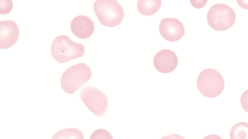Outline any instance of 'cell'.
<instances>
[{
	"label": "cell",
	"mask_w": 248,
	"mask_h": 139,
	"mask_svg": "<svg viewBox=\"0 0 248 139\" xmlns=\"http://www.w3.org/2000/svg\"><path fill=\"white\" fill-rule=\"evenodd\" d=\"M50 53L57 62L64 63L71 60L81 57L85 53V48L65 35L57 36L53 41Z\"/></svg>",
	"instance_id": "1"
},
{
	"label": "cell",
	"mask_w": 248,
	"mask_h": 139,
	"mask_svg": "<svg viewBox=\"0 0 248 139\" xmlns=\"http://www.w3.org/2000/svg\"><path fill=\"white\" fill-rule=\"evenodd\" d=\"M93 9L100 23L108 28L119 25L124 16L123 8L116 0H96Z\"/></svg>",
	"instance_id": "2"
},
{
	"label": "cell",
	"mask_w": 248,
	"mask_h": 139,
	"mask_svg": "<svg viewBox=\"0 0 248 139\" xmlns=\"http://www.w3.org/2000/svg\"><path fill=\"white\" fill-rule=\"evenodd\" d=\"M92 76V71L86 64L79 63L67 69L61 79V86L66 93L72 94L84 85Z\"/></svg>",
	"instance_id": "3"
},
{
	"label": "cell",
	"mask_w": 248,
	"mask_h": 139,
	"mask_svg": "<svg viewBox=\"0 0 248 139\" xmlns=\"http://www.w3.org/2000/svg\"><path fill=\"white\" fill-rule=\"evenodd\" d=\"M197 86L200 92L205 97H216L224 90V80L221 73L217 70L206 69L199 74Z\"/></svg>",
	"instance_id": "4"
},
{
	"label": "cell",
	"mask_w": 248,
	"mask_h": 139,
	"mask_svg": "<svg viewBox=\"0 0 248 139\" xmlns=\"http://www.w3.org/2000/svg\"><path fill=\"white\" fill-rule=\"evenodd\" d=\"M206 19L209 26L212 29L217 31H224L234 25L236 15L230 6L223 3H217L209 9Z\"/></svg>",
	"instance_id": "5"
},
{
	"label": "cell",
	"mask_w": 248,
	"mask_h": 139,
	"mask_svg": "<svg viewBox=\"0 0 248 139\" xmlns=\"http://www.w3.org/2000/svg\"><path fill=\"white\" fill-rule=\"evenodd\" d=\"M79 98L85 105L95 116L101 118L108 109L107 95L97 88L87 86L82 89Z\"/></svg>",
	"instance_id": "6"
},
{
	"label": "cell",
	"mask_w": 248,
	"mask_h": 139,
	"mask_svg": "<svg viewBox=\"0 0 248 139\" xmlns=\"http://www.w3.org/2000/svg\"><path fill=\"white\" fill-rule=\"evenodd\" d=\"M160 34L166 41L174 42L180 40L185 34L184 26L182 22L174 18H165L159 26Z\"/></svg>",
	"instance_id": "7"
},
{
	"label": "cell",
	"mask_w": 248,
	"mask_h": 139,
	"mask_svg": "<svg viewBox=\"0 0 248 139\" xmlns=\"http://www.w3.org/2000/svg\"><path fill=\"white\" fill-rule=\"evenodd\" d=\"M178 59L176 54L169 49L158 52L154 56L153 64L155 69L162 73H169L177 67Z\"/></svg>",
	"instance_id": "8"
},
{
	"label": "cell",
	"mask_w": 248,
	"mask_h": 139,
	"mask_svg": "<svg viewBox=\"0 0 248 139\" xmlns=\"http://www.w3.org/2000/svg\"><path fill=\"white\" fill-rule=\"evenodd\" d=\"M19 35L17 24L11 20L0 21V49H6L17 42Z\"/></svg>",
	"instance_id": "9"
},
{
	"label": "cell",
	"mask_w": 248,
	"mask_h": 139,
	"mask_svg": "<svg viewBox=\"0 0 248 139\" xmlns=\"http://www.w3.org/2000/svg\"><path fill=\"white\" fill-rule=\"evenodd\" d=\"M72 33L77 37L85 39L91 37L94 31V24L88 16L79 15L75 17L70 24Z\"/></svg>",
	"instance_id": "10"
},
{
	"label": "cell",
	"mask_w": 248,
	"mask_h": 139,
	"mask_svg": "<svg viewBox=\"0 0 248 139\" xmlns=\"http://www.w3.org/2000/svg\"><path fill=\"white\" fill-rule=\"evenodd\" d=\"M161 3L160 0H139L137 2V8L141 14L150 16L160 9Z\"/></svg>",
	"instance_id": "11"
},
{
	"label": "cell",
	"mask_w": 248,
	"mask_h": 139,
	"mask_svg": "<svg viewBox=\"0 0 248 139\" xmlns=\"http://www.w3.org/2000/svg\"><path fill=\"white\" fill-rule=\"evenodd\" d=\"M52 139H84V135L77 128L70 127L58 131L53 136Z\"/></svg>",
	"instance_id": "12"
},
{
	"label": "cell",
	"mask_w": 248,
	"mask_h": 139,
	"mask_svg": "<svg viewBox=\"0 0 248 139\" xmlns=\"http://www.w3.org/2000/svg\"><path fill=\"white\" fill-rule=\"evenodd\" d=\"M230 139H248V123L244 122L235 124L231 128Z\"/></svg>",
	"instance_id": "13"
},
{
	"label": "cell",
	"mask_w": 248,
	"mask_h": 139,
	"mask_svg": "<svg viewBox=\"0 0 248 139\" xmlns=\"http://www.w3.org/2000/svg\"><path fill=\"white\" fill-rule=\"evenodd\" d=\"M90 139H113L111 134L108 130L100 128L94 131Z\"/></svg>",
	"instance_id": "14"
},
{
	"label": "cell",
	"mask_w": 248,
	"mask_h": 139,
	"mask_svg": "<svg viewBox=\"0 0 248 139\" xmlns=\"http://www.w3.org/2000/svg\"><path fill=\"white\" fill-rule=\"evenodd\" d=\"M240 103L244 111L248 113V89L245 90L242 94Z\"/></svg>",
	"instance_id": "15"
},
{
	"label": "cell",
	"mask_w": 248,
	"mask_h": 139,
	"mask_svg": "<svg viewBox=\"0 0 248 139\" xmlns=\"http://www.w3.org/2000/svg\"><path fill=\"white\" fill-rule=\"evenodd\" d=\"M160 139H186L183 136L177 134H172L161 137Z\"/></svg>",
	"instance_id": "16"
},
{
	"label": "cell",
	"mask_w": 248,
	"mask_h": 139,
	"mask_svg": "<svg viewBox=\"0 0 248 139\" xmlns=\"http://www.w3.org/2000/svg\"><path fill=\"white\" fill-rule=\"evenodd\" d=\"M239 6L243 9H248V0H237Z\"/></svg>",
	"instance_id": "17"
},
{
	"label": "cell",
	"mask_w": 248,
	"mask_h": 139,
	"mask_svg": "<svg viewBox=\"0 0 248 139\" xmlns=\"http://www.w3.org/2000/svg\"><path fill=\"white\" fill-rule=\"evenodd\" d=\"M202 139H222L220 136L215 135L211 134L207 135L204 137Z\"/></svg>",
	"instance_id": "18"
}]
</instances>
